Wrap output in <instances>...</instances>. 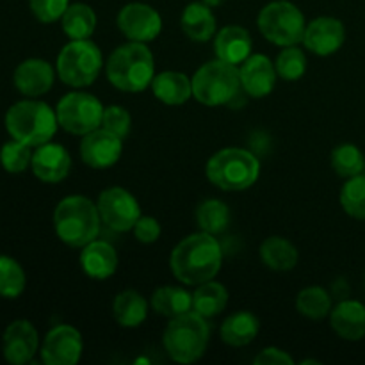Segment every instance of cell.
Listing matches in <instances>:
<instances>
[{
  "mask_svg": "<svg viewBox=\"0 0 365 365\" xmlns=\"http://www.w3.org/2000/svg\"><path fill=\"white\" fill-rule=\"evenodd\" d=\"M223 262V250L212 234L198 232L178 242L171 252L170 266L175 278L185 285L214 280Z\"/></svg>",
  "mask_w": 365,
  "mask_h": 365,
  "instance_id": "1",
  "label": "cell"
},
{
  "mask_svg": "<svg viewBox=\"0 0 365 365\" xmlns=\"http://www.w3.org/2000/svg\"><path fill=\"white\" fill-rule=\"evenodd\" d=\"M107 78L114 88L128 93L145 91L155 77V61L145 43L121 45L107 61Z\"/></svg>",
  "mask_w": 365,
  "mask_h": 365,
  "instance_id": "2",
  "label": "cell"
},
{
  "mask_svg": "<svg viewBox=\"0 0 365 365\" xmlns=\"http://www.w3.org/2000/svg\"><path fill=\"white\" fill-rule=\"evenodd\" d=\"M98 207L84 196H68L61 200L53 212V228L64 245L71 248H84L98 237Z\"/></svg>",
  "mask_w": 365,
  "mask_h": 365,
  "instance_id": "3",
  "label": "cell"
},
{
  "mask_svg": "<svg viewBox=\"0 0 365 365\" xmlns=\"http://www.w3.org/2000/svg\"><path fill=\"white\" fill-rule=\"evenodd\" d=\"M57 125L56 110L39 100H21L6 113V128L11 138L34 148L56 135Z\"/></svg>",
  "mask_w": 365,
  "mask_h": 365,
  "instance_id": "4",
  "label": "cell"
},
{
  "mask_svg": "<svg viewBox=\"0 0 365 365\" xmlns=\"http://www.w3.org/2000/svg\"><path fill=\"white\" fill-rule=\"evenodd\" d=\"M210 328L207 317L195 310L173 317L164 330V349L171 360L178 364H192L207 351Z\"/></svg>",
  "mask_w": 365,
  "mask_h": 365,
  "instance_id": "5",
  "label": "cell"
},
{
  "mask_svg": "<svg viewBox=\"0 0 365 365\" xmlns=\"http://www.w3.org/2000/svg\"><path fill=\"white\" fill-rule=\"evenodd\" d=\"M259 159L242 148H223L207 163V178L223 191H245L259 180Z\"/></svg>",
  "mask_w": 365,
  "mask_h": 365,
  "instance_id": "6",
  "label": "cell"
},
{
  "mask_svg": "<svg viewBox=\"0 0 365 365\" xmlns=\"http://www.w3.org/2000/svg\"><path fill=\"white\" fill-rule=\"evenodd\" d=\"M192 96L209 107L225 106L237 98L241 86V71L227 61H209L195 73Z\"/></svg>",
  "mask_w": 365,
  "mask_h": 365,
  "instance_id": "7",
  "label": "cell"
},
{
  "mask_svg": "<svg viewBox=\"0 0 365 365\" xmlns=\"http://www.w3.org/2000/svg\"><path fill=\"white\" fill-rule=\"evenodd\" d=\"M102 70V52L89 39H71L57 57V75L73 88H86L98 78Z\"/></svg>",
  "mask_w": 365,
  "mask_h": 365,
  "instance_id": "8",
  "label": "cell"
},
{
  "mask_svg": "<svg viewBox=\"0 0 365 365\" xmlns=\"http://www.w3.org/2000/svg\"><path fill=\"white\" fill-rule=\"evenodd\" d=\"M259 29L264 38L278 46H292L303 41L305 16L287 0H274L259 13Z\"/></svg>",
  "mask_w": 365,
  "mask_h": 365,
  "instance_id": "9",
  "label": "cell"
},
{
  "mask_svg": "<svg viewBox=\"0 0 365 365\" xmlns=\"http://www.w3.org/2000/svg\"><path fill=\"white\" fill-rule=\"evenodd\" d=\"M57 121L66 132L86 135L102 125L103 106L89 93H68L57 103Z\"/></svg>",
  "mask_w": 365,
  "mask_h": 365,
  "instance_id": "10",
  "label": "cell"
},
{
  "mask_svg": "<svg viewBox=\"0 0 365 365\" xmlns=\"http://www.w3.org/2000/svg\"><path fill=\"white\" fill-rule=\"evenodd\" d=\"M96 207L102 223L116 232L132 230L141 217L138 200L123 187H109L102 191Z\"/></svg>",
  "mask_w": 365,
  "mask_h": 365,
  "instance_id": "11",
  "label": "cell"
},
{
  "mask_svg": "<svg viewBox=\"0 0 365 365\" xmlns=\"http://www.w3.org/2000/svg\"><path fill=\"white\" fill-rule=\"evenodd\" d=\"M118 27L130 41H153L163 31V18L148 4H127L118 14Z\"/></svg>",
  "mask_w": 365,
  "mask_h": 365,
  "instance_id": "12",
  "label": "cell"
},
{
  "mask_svg": "<svg viewBox=\"0 0 365 365\" xmlns=\"http://www.w3.org/2000/svg\"><path fill=\"white\" fill-rule=\"evenodd\" d=\"M82 355V337L77 328L59 324L46 334L41 359L46 365H75Z\"/></svg>",
  "mask_w": 365,
  "mask_h": 365,
  "instance_id": "13",
  "label": "cell"
},
{
  "mask_svg": "<svg viewBox=\"0 0 365 365\" xmlns=\"http://www.w3.org/2000/svg\"><path fill=\"white\" fill-rule=\"evenodd\" d=\"M123 139L106 128H96L82 138L81 157L93 170H107L120 160Z\"/></svg>",
  "mask_w": 365,
  "mask_h": 365,
  "instance_id": "14",
  "label": "cell"
},
{
  "mask_svg": "<svg viewBox=\"0 0 365 365\" xmlns=\"http://www.w3.org/2000/svg\"><path fill=\"white\" fill-rule=\"evenodd\" d=\"M39 348L36 328L27 319L13 321L2 337L4 359L13 365H25L34 359Z\"/></svg>",
  "mask_w": 365,
  "mask_h": 365,
  "instance_id": "15",
  "label": "cell"
},
{
  "mask_svg": "<svg viewBox=\"0 0 365 365\" xmlns=\"http://www.w3.org/2000/svg\"><path fill=\"white\" fill-rule=\"evenodd\" d=\"M346 39V29L341 20L331 16H319L305 29L303 43L316 56L327 57L337 52Z\"/></svg>",
  "mask_w": 365,
  "mask_h": 365,
  "instance_id": "16",
  "label": "cell"
},
{
  "mask_svg": "<svg viewBox=\"0 0 365 365\" xmlns=\"http://www.w3.org/2000/svg\"><path fill=\"white\" fill-rule=\"evenodd\" d=\"M32 173L45 184L64 180L71 170V157L66 148L57 143H45L32 153Z\"/></svg>",
  "mask_w": 365,
  "mask_h": 365,
  "instance_id": "17",
  "label": "cell"
},
{
  "mask_svg": "<svg viewBox=\"0 0 365 365\" xmlns=\"http://www.w3.org/2000/svg\"><path fill=\"white\" fill-rule=\"evenodd\" d=\"M241 86L246 95L253 98H264L269 95L277 84V66L269 57L262 53H253L241 66Z\"/></svg>",
  "mask_w": 365,
  "mask_h": 365,
  "instance_id": "18",
  "label": "cell"
},
{
  "mask_svg": "<svg viewBox=\"0 0 365 365\" xmlns=\"http://www.w3.org/2000/svg\"><path fill=\"white\" fill-rule=\"evenodd\" d=\"M13 82L21 95L29 98H38L50 91L53 84L52 64L43 59H27L14 70Z\"/></svg>",
  "mask_w": 365,
  "mask_h": 365,
  "instance_id": "19",
  "label": "cell"
},
{
  "mask_svg": "<svg viewBox=\"0 0 365 365\" xmlns=\"http://www.w3.org/2000/svg\"><path fill=\"white\" fill-rule=\"evenodd\" d=\"M331 328L344 341L365 337V305L356 299H342L330 312Z\"/></svg>",
  "mask_w": 365,
  "mask_h": 365,
  "instance_id": "20",
  "label": "cell"
},
{
  "mask_svg": "<svg viewBox=\"0 0 365 365\" xmlns=\"http://www.w3.org/2000/svg\"><path fill=\"white\" fill-rule=\"evenodd\" d=\"M214 48H216L217 59L239 66L252 56V36L245 27L228 25V27L221 29L220 34L216 36Z\"/></svg>",
  "mask_w": 365,
  "mask_h": 365,
  "instance_id": "21",
  "label": "cell"
},
{
  "mask_svg": "<svg viewBox=\"0 0 365 365\" xmlns=\"http://www.w3.org/2000/svg\"><path fill=\"white\" fill-rule=\"evenodd\" d=\"M81 266L88 277L95 280H106L118 269L116 250L103 241H91L82 248Z\"/></svg>",
  "mask_w": 365,
  "mask_h": 365,
  "instance_id": "22",
  "label": "cell"
},
{
  "mask_svg": "<svg viewBox=\"0 0 365 365\" xmlns=\"http://www.w3.org/2000/svg\"><path fill=\"white\" fill-rule=\"evenodd\" d=\"M180 24L187 38L198 43L209 41L216 32V18L212 14V7L203 2L189 4L182 13Z\"/></svg>",
  "mask_w": 365,
  "mask_h": 365,
  "instance_id": "23",
  "label": "cell"
},
{
  "mask_svg": "<svg viewBox=\"0 0 365 365\" xmlns=\"http://www.w3.org/2000/svg\"><path fill=\"white\" fill-rule=\"evenodd\" d=\"M153 95L168 106H182L192 96V81L178 71H163L152 81Z\"/></svg>",
  "mask_w": 365,
  "mask_h": 365,
  "instance_id": "24",
  "label": "cell"
},
{
  "mask_svg": "<svg viewBox=\"0 0 365 365\" xmlns=\"http://www.w3.org/2000/svg\"><path fill=\"white\" fill-rule=\"evenodd\" d=\"M259 327V319L252 312H235L225 319L221 327V339L225 344L242 348L255 341Z\"/></svg>",
  "mask_w": 365,
  "mask_h": 365,
  "instance_id": "25",
  "label": "cell"
},
{
  "mask_svg": "<svg viewBox=\"0 0 365 365\" xmlns=\"http://www.w3.org/2000/svg\"><path fill=\"white\" fill-rule=\"evenodd\" d=\"M113 314L120 327L135 328L145 323L146 314H148V303L138 291L128 289L114 298Z\"/></svg>",
  "mask_w": 365,
  "mask_h": 365,
  "instance_id": "26",
  "label": "cell"
},
{
  "mask_svg": "<svg viewBox=\"0 0 365 365\" xmlns=\"http://www.w3.org/2000/svg\"><path fill=\"white\" fill-rule=\"evenodd\" d=\"M260 259L273 271H291L298 264V250L291 241L284 237L266 239L260 246Z\"/></svg>",
  "mask_w": 365,
  "mask_h": 365,
  "instance_id": "27",
  "label": "cell"
},
{
  "mask_svg": "<svg viewBox=\"0 0 365 365\" xmlns=\"http://www.w3.org/2000/svg\"><path fill=\"white\" fill-rule=\"evenodd\" d=\"M228 291L223 284L217 282H205L200 284L192 292V310L203 317H214L227 309Z\"/></svg>",
  "mask_w": 365,
  "mask_h": 365,
  "instance_id": "28",
  "label": "cell"
},
{
  "mask_svg": "<svg viewBox=\"0 0 365 365\" xmlns=\"http://www.w3.org/2000/svg\"><path fill=\"white\" fill-rule=\"evenodd\" d=\"M152 309L164 317H178L192 309V294L180 287H160L152 296Z\"/></svg>",
  "mask_w": 365,
  "mask_h": 365,
  "instance_id": "29",
  "label": "cell"
},
{
  "mask_svg": "<svg viewBox=\"0 0 365 365\" xmlns=\"http://www.w3.org/2000/svg\"><path fill=\"white\" fill-rule=\"evenodd\" d=\"M63 31L71 39H88L95 32L96 14L88 4H71L63 14Z\"/></svg>",
  "mask_w": 365,
  "mask_h": 365,
  "instance_id": "30",
  "label": "cell"
},
{
  "mask_svg": "<svg viewBox=\"0 0 365 365\" xmlns=\"http://www.w3.org/2000/svg\"><path fill=\"white\" fill-rule=\"evenodd\" d=\"M196 221L202 232L212 235L223 234L230 223V210L221 200H205L196 210Z\"/></svg>",
  "mask_w": 365,
  "mask_h": 365,
  "instance_id": "31",
  "label": "cell"
},
{
  "mask_svg": "<svg viewBox=\"0 0 365 365\" xmlns=\"http://www.w3.org/2000/svg\"><path fill=\"white\" fill-rule=\"evenodd\" d=\"M296 309L309 319H323L331 312V298L323 287H307L296 298Z\"/></svg>",
  "mask_w": 365,
  "mask_h": 365,
  "instance_id": "32",
  "label": "cell"
},
{
  "mask_svg": "<svg viewBox=\"0 0 365 365\" xmlns=\"http://www.w3.org/2000/svg\"><path fill=\"white\" fill-rule=\"evenodd\" d=\"M331 168L342 178L356 177V175L364 173L365 157L359 146L346 143L331 152Z\"/></svg>",
  "mask_w": 365,
  "mask_h": 365,
  "instance_id": "33",
  "label": "cell"
},
{
  "mask_svg": "<svg viewBox=\"0 0 365 365\" xmlns=\"http://www.w3.org/2000/svg\"><path fill=\"white\" fill-rule=\"evenodd\" d=\"M25 271L14 259L0 255V296L7 299H14L25 289Z\"/></svg>",
  "mask_w": 365,
  "mask_h": 365,
  "instance_id": "34",
  "label": "cell"
},
{
  "mask_svg": "<svg viewBox=\"0 0 365 365\" xmlns=\"http://www.w3.org/2000/svg\"><path fill=\"white\" fill-rule=\"evenodd\" d=\"M341 205L355 220H365V175L346 180L341 189Z\"/></svg>",
  "mask_w": 365,
  "mask_h": 365,
  "instance_id": "35",
  "label": "cell"
},
{
  "mask_svg": "<svg viewBox=\"0 0 365 365\" xmlns=\"http://www.w3.org/2000/svg\"><path fill=\"white\" fill-rule=\"evenodd\" d=\"M32 146L25 145V143L13 141L6 143L0 150V164L6 171L9 173H21V171L27 170L32 163Z\"/></svg>",
  "mask_w": 365,
  "mask_h": 365,
  "instance_id": "36",
  "label": "cell"
},
{
  "mask_svg": "<svg viewBox=\"0 0 365 365\" xmlns=\"http://www.w3.org/2000/svg\"><path fill=\"white\" fill-rule=\"evenodd\" d=\"M274 66H277V73L282 78H285L289 82L298 81V78H302L305 75L307 57L296 45L285 46L280 52V56H278Z\"/></svg>",
  "mask_w": 365,
  "mask_h": 365,
  "instance_id": "37",
  "label": "cell"
},
{
  "mask_svg": "<svg viewBox=\"0 0 365 365\" xmlns=\"http://www.w3.org/2000/svg\"><path fill=\"white\" fill-rule=\"evenodd\" d=\"M102 127L106 130L113 132L118 138L125 139L130 134L132 127V118L128 114L127 109H123L121 106H110L103 109V118H102Z\"/></svg>",
  "mask_w": 365,
  "mask_h": 365,
  "instance_id": "38",
  "label": "cell"
},
{
  "mask_svg": "<svg viewBox=\"0 0 365 365\" xmlns=\"http://www.w3.org/2000/svg\"><path fill=\"white\" fill-rule=\"evenodd\" d=\"M68 6H70L68 0H31L32 14L41 24H52V21L63 18Z\"/></svg>",
  "mask_w": 365,
  "mask_h": 365,
  "instance_id": "39",
  "label": "cell"
},
{
  "mask_svg": "<svg viewBox=\"0 0 365 365\" xmlns=\"http://www.w3.org/2000/svg\"><path fill=\"white\" fill-rule=\"evenodd\" d=\"M132 230H134L135 239L143 242V245H152V242H155L160 237V225L155 217L141 216Z\"/></svg>",
  "mask_w": 365,
  "mask_h": 365,
  "instance_id": "40",
  "label": "cell"
},
{
  "mask_svg": "<svg viewBox=\"0 0 365 365\" xmlns=\"http://www.w3.org/2000/svg\"><path fill=\"white\" fill-rule=\"evenodd\" d=\"M255 365H292L294 360L287 355L285 351L278 348H266L264 351H260L259 355L253 360Z\"/></svg>",
  "mask_w": 365,
  "mask_h": 365,
  "instance_id": "41",
  "label": "cell"
},
{
  "mask_svg": "<svg viewBox=\"0 0 365 365\" xmlns=\"http://www.w3.org/2000/svg\"><path fill=\"white\" fill-rule=\"evenodd\" d=\"M203 4H207L209 7H220L225 0H202Z\"/></svg>",
  "mask_w": 365,
  "mask_h": 365,
  "instance_id": "42",
  "label": "cell"
}]
</instances>
